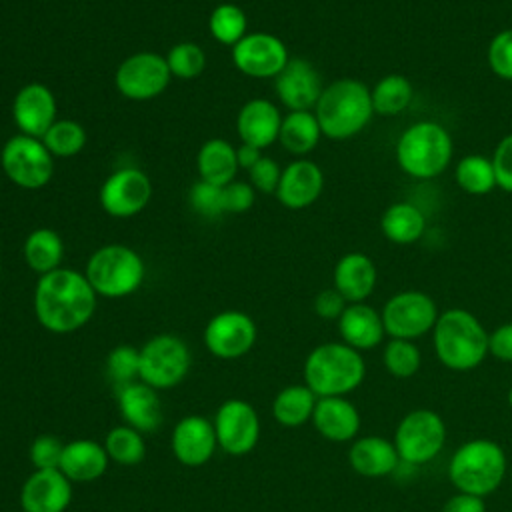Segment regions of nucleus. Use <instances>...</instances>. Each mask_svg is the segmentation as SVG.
I'll return each instance as SVG.
<instances>
[{
	"label": "nucleus",
	"mask_w": 512,
	"mask_h": 512,
	"mask_svg": "<svg viewBox=\"0 0 512 512\" xmlns=\"http://www.w3.org/2000/svg\"><path fill=\"white\" fill-rule=\"evenodd\" d=\"M214 430L218 446L226 454L244 456L258 444L260 418L248 402L232 398L222 402L216 410Z\"/></svg>",
	"instance_id": "nucleus-15"
},
{
	"label": "nucleus",
	"mask_w": 512,
	"mask_h": 512,
	"mask_svg": "<svg viewBox=\"0 0 512 512\" xmlns=\"http://www.w3.org/2000/svg\"><path fill=\"white\" fill-rule=\"evenodd\" d=\"M170 68V74L182 80H190L202 74L206 66L204 50L194 42H178L164 56Z\"/></svg>",
	"instance_id": "nucleus-41"
},
{
	"label": "nucleus",
	"mask_w": 512,
	"mask_h": 512,
	"mask_svg": "<svg viewBox=\"0 0 512 512\" xmlns=\"http://www.w3.org/2000/svg\"><path fill=\"white\" fill-rule=\"evenodd\" d=\"M400 170L416 180H432L446 172L452 162L454 142L448 128L436 120H418L404 128L396 140Z\"/></svg>",
	"instance_id": "nucleus-4"
},
{
	"label": "nucleus",
	"mask_w": 512,
	"mask_h": 512,
	"mask_svg": "<svg viewBox=\"0 0 512 512\" xmlns=\"http://www.w3.org/2000/svg\"><path fill=\"white\" fill-rule=\"evenodd\" d=\"M334 288L348 304L364 302L376 288L378 270L374 260L364 252H346L334 266Z\"/></svg>",
	"instance_id": "nucleus-23"
},
{
	"label": "nucleus",
	"mask_w": 512,
	"mask_h": 512,
	"mask_svg": "<svg viewBox=\"0 0 512 512\" xmlns=\"http://www.w3.org/2000/svg\"><path fill=\"white\" fill-rule=\"evenodd\" d=\"M380 314L386 336L416 340L432 332L440 312L430 294L422 290H402L384 302Z\"/></svg>",
	"instance_id": "nucleus-11"
},
{
	"label": "nucleus",
	"mask_w": 512,
	"mask_h": 512,
	"mask_svg": "<svg viewBox=\"0 0 512 512\" xmlns=\"http://www.w3.org/2000/svg\"><path fill=\"white\" fill-rule=\"evenodd\" d=\"M352 470L366 478H382L396 470L400 456L392 440L382 436H362L352 442L348 450Z\"/></svg>",
	"instance_id": "nucleus-27"
},
{
	"label": "nucleus",
	"mask_w": 512,
	"mask_h": 512,
	"mask_svg": "<svg viewBox=\"0 0 512 512\" xmlns=\"http://www.w3.org/2000/svg\"><path fill=\"white\" fill-rule=\"evenodd\" d=\"M0 166L12 184L24 190H38L54 174V156L40 138L16 134L2 146Z\"/></svg>",
	"instance_id": "nucleus-9"
},
{
	"label": "nucleus",
	"mask_w": 512,
	"mask_h": 512,
	"mask_svg": "<svg viewBox=\"0 0 512 512\" xmlns=\"http://www.w3.org/2000/svg\"><path fill=\"white\" fill-rule=\"evenodd\" d=\"M338 332L342 336V342L358 352L376 348L386 336L382 314L366 302L346 306V310L338 318Z\"/></svg>",
	"instance_id": "nucleus-25"
},
{
	"label": "nucleus",
	"mask_w": 512,
	"mask_h": 512,
	"mask_svg": "<svg viewBox=\"0 0 512 512\" xmlns=\"http://www.w3.org/2000/svg\"><path fill=\"white\" fill-rule=\"evenodd\" d=\"M508 404H510V408H512V386H510V390H508Z\"/></svg>",
	"instance_id": "nucleus-52"
},
{
	"label": "nucleus",
	"mask_w": 512,
	"mask_h": 512,
	"mask_svg": "<svg viewBox=\"0 0 512 512\" xmlns=\"http://www.w3.org/2000/svg\"><path fill=\"white\" fill-rule=\"evenodd\" d=\"M454 180L460 190L472 196H484L496 188L492 160L482 154H466L454 168Z\"/></svg>",
	"instance_id": "nucleus-35"
},
{
	"label": "nucleus",
	"mask_w": 512,
	"mask_h": 512,
	"mask_svg": "<svg viewBox=\"0 0 512 512\" xmlns=\"http://www.w3.org/2000/svg\"><path fill=\"white\" fill-rule=\"evenodd\" d=\"M72 502V482L60 468L34 470L22 486L24 512H64Z\"/></svg>",
	"instance_id": "nucleus-20"
},
{
	"label": "nucleus",
	"mask_w": 512,
	"mask_h": 512,
	"mask_svg": "<svg viewBox=\"0 0 512 512\" xmlns=\"http://www.w3.org/2000/svg\"><path fill=\"white\" fill-rule=\"evenodd\" d=\"M372 108L380 116H398L410 108L414 100V84L404 74L392 72L382 76L372 88Z\"/></svg>",
	"instance_id": "nucleus-33"
},
{
	"label": "nucleus",
	"mask_w": 512,
	"mask_h": 512,
	"mask_svg": "<svg viewBox=\"0 0 512 512\" xmlns=\"http://www.w3.org/2000/svg\"><path fill=\"white\" fill-rule=\"evenodd\" d=\"M22 254L30 270L42 276L60 268V262L64 258V244L56 230L36 228L26 236Z\"/></svg>",
	"instance_id": "nucleus-32"
},
{
	"label": "nucleus",
	"mask_w": 512,
	"mask_h": 512,
	"mask_svg": "<svg viewBox=\"0 0 512 512\" xmlns=\"http://www.w3.org/2000/svg\"><path fill=\"white\" fill-rule=\"evenodd\" d=\"M288 60L286 44L270 32H248L232 46L234 66L250 78H276Z\"/></svg>",
	"instance_id": "nucleus-14"
},
{
	"label": "nucleus",
	"mask_w": 512,
	"mask_h": 512,
	"mask_svg": "<svg viewBox=\"0 0 512 512\" xmlns=\"http://www.w3.org/2000/svg\"><path fill=\"white\" fill-rule=\"evenodd\" d=\"M56 96L42 82L24 84L12 102V118L20 134L42 138L56 118Z\"/></svg>",
	"instance_id": "nucleus-18"
},
{
	"label": "nucleus",
	"mask_w": 512,
	"mask_h": 512,
	"mask_svg": "<svg viewBox=\"0 0 512 512\" xmlns=\"http://www.w3.org/2000/svg\"><path fill=\"white\" fill-rule=\"evenodd\" d=\"M218 446L214 422L204 416L190 414L178 420L172 430V452L184 466L196 468L206 464Z\"/></svg>",
	"instance_id": "nucleus-21"
},
{
	"label": "nucleus",
	"mask_w": 512,
	"mask_h": 512,
	"mask_svg": "<svg viewBox=\"0 0 512 512\" xmlns=\"http://www.w3.org/2000/svg\"><path fill=\"white\" fill-rule=\"evenodd\" d=\"M280 166L274 158H268V156H262L250 170H248V176H250V186L260 190V192H266V194H272L276 192L278 188V182H280Z\"/></svg>",
	"instance_id": "nucleus-46"
},
{
	"label": "nucleus",
	"mask_w": 512,
	"mask_h": 512,
	"mask_svg": "<svg viewBox=\"0 0 512 512\" xmlns=\"http://www.w3.org/2000/svg\"><path fill=\"white\" fill-rule=\"evenodd\" d=\"M262 150L250 144H240V148H236V158H238V166L250 170L260 158H262Z\"/></svg>",
	"instance_id": "nucleus-51"
},
{
	"label": "nucleus",
	"mask_w": 512,
	"mask_h": 512,
	"mask_svg": "<svg viewBox=\"0 0 512 512\" xmlns=\"http://www.w3.org/2000/svg\"><path fill=\"white\" fill-rule=\"evenodd\" d=\"M190 350L174 334H158L140 348V380L154 390L174 388L190 370Z\"/></svg>",
	"instance_id": "nucleus-10"
},
{
	"label": "nucleus",
	"mask_w": 512,
	"mask_h": 512,
	"mask_svg": "<svg viewBox=\"0 0 512 512\" xmlns=\"http://www.w3.org/2000/svg\"><path fill=\"white\" fill-rule=\"evenodd\" d=\"M486 60L496 78L512 80V28L500 30L490 38Z\"/></svg>",
	"instance_id": "nucleus-43"
},
{
	"label": "nucleus",
	"mask_w": 512,
	"mask_h": 512,
	"mask_svg": "<svg viewBox=\"0 0 512 512\" xmlns=\"http://www.w3.org/2000/svg\"><path fill=\"white\" fill-rule=\"evenodd\" d=\"M314 114L322 136L330 140H350L358 136L374 116L370 88L356 78H338L324 86Z\"/></svg>",
	"instance_id": "nucleus-2"
},
{
	"label": "nucleus",
	"mask_w": 512,
	"mask_h": 512,
	"mask_svg": "<svg viewBox=\"0 0 512 512\" xmlns=\"http://www.w3.org/2000/svg\"><path fill=\"white\" fill-rule=\"evenodd\" d=\"M108 454L96 440L80 438L64 444L60 470L70 482L98 480L108 468Z\"/></svg>",
	"instance_id": "nucleus-28"
},
{
	"label": "nucleus",
	"mask_w": 512,
	"mask_h": 512,
	"mask_svg": "<svg viewBox=\"0 0 512 512\" xmlns=\"http://www.w3.org/2000/svg\"><path fill=\"white\" fill-rule=\"evenodd\" d=\"M0 276H2V266H0Z\"/></svg>",
	"instance_id": "nucleus-53"
},
{
	"label": "nucleus",
	"mask_w": 512,
	"mask_h": 512,
	"mask_svg": "<svg viewBox=\"0 0 512 512\" xmlns=\"http://www.w3.org/2000/svg\"><path fill=\"white\" fill-rule=\"evenodd\" d=\"M442 512H486V504L480 496L458 492L444 502Z\"/></svg>",
	"instance_id": "nucleus-50"
},
{
	"label": "nucleus",
	"mask_w": 512,
	"mask_h": 512,
	"mask_svg": "<svg viewBox=\"0 0 512 512\" xmlns=\"http://www.w3.org/2000/svg\"><path fill=\"white\" fill-rule=\"evenodd\" d=\"M64 444L50 434H42L34 438L30 446V462L34 470H48V468H60Z\"/></svg>",
	"instance_id": "nucleus-44"
},
{
	"label": "nucleus",
	"mask_w": 512,
	"mask_h": 512,
	"mask_svg": "<svg viewBox=\"0 0 512 512\" xmlns=\"http://www.w3.org/2000/svg\"><path fill=\"white\" fill-rule=\"evenodd\" d=\"M104 448H106L108 458L122 466H136L146 456V444H144L142 434L128 424L114 426L106 434Z\"/></svg>",
	"instance_id": "nucleus-37"
},
{
	"label": "nucleus",
	"mask_w": 512,
	"mask_h": 512,
	"mask_svg": "<svg viewBox=\"0 0 512 512\" xmlns=\"http://www.w3.org/2000/svg\"><path fill=\"white\" fill-rule=\"evenodd\" d=\"M40 140L54 158H70L86 146L88 136L82 124L70 118H62L56 120Z\"/></svg>",
	"instance_id": "nucleus-38"
},
{
	"label": "nucleus",
	"mask_w": 512,
	"mask_h": 512,
	"mask_svg": "<svg viewBox=\"0 0 512 512\" xmlns=\"http://www.w3.org/2000/svg\"><path fill=\"white\" fill-rule=\"evenodd\" d=\"M490 160L496 174V188L512 194V132L498 140Z\"/></svg>",
	"instance_id": "nucleus-45"
},
{
	"label": "nucleus",
	"mask_w": 512,
	"mask_h": 512,
	"mask_svg": "<svg viewBox=\"0 0 512 512\" xmlns=\"http://www.w3.org/2000/svg\"><path fill=\"white\" fill-rule=\"evenodd\" d=\"M488 354L502 362H512V322H504L488 332Z\"/></svg>",
	"instance_id": "nucleus-49"
},
{
	"label": "nucleus",
	"mask_w": 512,
	"mask_h": 512,
	"mask_svg": "<svg viewBox=\"0 0 512 512\" xmlns=\"http://www.w3.org/2000/svg\"><path fill=\"white\" fill-rule=\"evenodd\" d=\"M118 408L124 422L138 432H154L162 424V404L158 392L142 380L120 388Z\"/></svg>",
	"instance_id": "nucleus-26"
},
{
	"label": "nucleus",
	"mask_w": 512,
	"mask_h": 512,
	"mask_svg": "<svg viewBox=\"0 0 512 512\" xmlns=\"http://www.w3.org/2000/svg\"><path fill=\"white\" fill-rule=\"evenodd\" d=\"M366 376V364L358 350L344 342H324L304 360V384L318 396H346Z\"/></svg>",
	"instance_id": "nucleus-5"
},
{
	"label": "nucleus",
	"mask_w": 512,
	"mask_h": 512,
	"mask_svg": "<svg viewBox=\"0 0 512 512\" xmlns=\"http://www.w3.org/2000/svg\"><path fill=\"white\" fill-rule=\"evenodd\" d=\"M278 100L292 110H314L324 84L316 66L306 58H290L274 78Z\"/></svg>",
	"instance_id": "nucleus-17"
},
{
	"label": "nucleus",
	"mask_w": 512,
	"mask_h": 512,
	"mask_svg": "<svg viewBox=\"0 0 512 512\" xmlns=\"http://www.w3.org/2000/svg\"><path fill=\"white\" fill-rule=\"evenodd\" d=\"M318 396L306 384H292L282 388L272 402V416L288 428L302 426L312 420Z\"/></svg>",
	"instance_id": "nucleus-34"
},
{
	"label": "nucleus",
	"mask_w": 512,
	"mask_h": 512,
	"mask_svg": "<svg viewBox=\"0 0 512 512\" xmlns=\"http://www.w3.org/2000/svg\"><path fill=\"white\" fill-rule=\"evenodd\" d=\"M322 190H324L322 168L308 158H296L286 168H282L280 182L274 194L282 206L290 210H302L312 206L320 198Z\"/></svg>",
	"instance_id": "nucleus-19"
},
{
	"label": "nucleus",
	"mask_w": 512,
	"mask_h": 512,
	"mask_svg": "<svg viewBox=\"0 0 512 512\" xmlns=\"http://www.w3.org/2000/svg\"><path fill=\"white\" fill-rule=\"evenodd\" d=\"M188 202L192 206V210L204 218H218L222 216L224 210V194H222V186L198 180L192 184L190 192H188Z\"/></svg>",
	"instance_id": "nucleus-42"
},
{
	"label": "nucleus",
	"mask_w": 512,
	"mask_h": 512,
	"mask_svg": "<svg viewBox=\"0 0 512 512\" xmlns=\"http://www.w3.org/2000/svg\"><path fill=\"white\" fill-rule=\"evenodd\" d=\"M96 296L82 272L60 266L36 282L34 314L48 332L68 334L92 318Z\"/></svg>",
	"instance_id": "nucleus-1"
},
{
	"label": "nucleus",
	"mask_w": 512,
	"mask_h": 512,
	"mask_svg": "<svg viewBox=\"0 0 512 512\" xmlns=\"http://www.w3.org/2000/svg\"><path fill=\"white\" fill-rule=\"evenodd\" d=\"M144 272V260L134 248L106 244L90 254L84 276L98 296L124 298L140 288Z\"/></svg>",
	"instance_id": "nucleus-7"
},
{
	"label": "nucleus",
	"mask_w": 512,
	"mask_h": 512,
	"mask_svg": "<svg viewBox=\"0 0 512 512\" xmlns=\"http://www.w3.org/2000/svg\"><path fill=\"white\" fill-rule=\"evenodd\" d=\"M282 118L284 116L280 114L276 104L264 98H252L238 112L236 132L242 144L264 150L278 140Z\"/></svg>",
	"instance_id": "nucleus-22"
},
{
	"label": "nucleus",
	"mask_w": 512,
	"mask_h": 512,
	"mask_svg": "<svg viewBox=\"0 0 512 512\" xmlns=\"http://www.w3.org/2000/svg\"><path fill=\"white\" fill-rule=\"evenodd\" d=\"M256 342L254 320L240 310H224L212 316L204 328L208 352L222 360H234L250 352Z\"/></svg>",
	"instance_id": "nucleus-16"
},
{
	"label": "nucleus",
	"mask_w": 512,
	"mask_h": 512,
	"mask_svg": "<svg viewBox=\"0 0 512 512\" xmlns=\"http://www.w3.org/2000/svg\"><path fill=\"white\" fill-rule=\"evenodd\" d=\"M152 198V182L140 168H118L100 186V206L114 218L142 212Z\"/></svg>",
	"instance_id": "nucleus-13"
},
{
	"label": "nucleus",
	"mask_w": 512,
	"mask_h": 512,
	"mask_svg": "<svg viewBox=\"0 0 512 512\" xmlns=\"http://www.w3.org/2000/svg\"><path fill=\"white\" fill-rule=\"evenodd\" d=\"M432 342L438 360L454 372L474 370L488 356V332L464 308H448L438 314L432 328Z\"/></svg>",
	"instance_id": "nucleus-3"
},
{
	"label": "nucleus",
	"mask_w": 512,
	"mask_h": 512,
	"mask_svg": "<svg viewBox=\"0 0 512 512\" xmlns=\"http://www.w3.org/2000/svg\"><path fill=\"white\" fill-rule=\"evenodd\" d=\"M392 442L402 462L426 464L434 460L446 444V422L434 410H412L398 422Z\"/></svg>",
	"instance_id": "nucleus-8"
},
{
	"label": "nucleus",
	"mask_w": 512,
	"mask_h": 512,
	"mask_svg": "<svg viewBox=\"0 0 512 512\" xmlns=\"http://www.w3.org/2000/svg\"><path fill=\"white\" fill-rule=\"evenodd\" d=\"M224 194V210L226 212H246L254 204V188L248 182L242 180H232L230 184L222 186Z\"/></svg>",
	"instance_id": "nucleus-47"
},
{
	"label": "nucleus",
	"mask_w": 512,
	"mask_h": 512,
	"mask_svg": "<svg viewBox=\"0 0 512 512\" xmlns=\"http://www.w3.org/2000/svg\"><path fill=\"white\" fill-rule=\"evenodd\" d=\"M312 424L330 442H348L360 430V414L344 396H324L316 400Z\"/></svg>",
	"instance_id": "nucleus-24"
},
{
	"label": "nucleus",
	"mask_w": 512,
	"mask_h": 512,
	"mask_svg": "<svg viewBox=\"0 0 512 512\" xmlns=\"http://www.w3.org/2000/svg\"><path fill=\"white\" fill-rule=\"evenodd\" d=\"M320 138L322 130L314 110H292L282 118L278 142L290 154L304 158L318 146Z\"/></svg>",
	"instance_id": "nucleus-31"
},
{
	"label": "nucleus",
	"mask_w": 512,
	"mask_h": 512,
	"mask_svg": "<svg viewBox=\"0 0 512 512\" xmlns=\"http://www.w3.org/2000/svg\"><path fill=\"white\" fill-rule=\"evenodd\" d=\"M382 362L388 374H392L394 378H410L420 370L422 354H420V348L414 344V340L390 338L384 344Z\"/></svg>",
	"instance_id": "nucleus-39"
},
{
	"label": "nucleus",
	"mask_w": 512,
	"mask_h": 512,
	"mask_svg": "<svg viewBox=\"0 0 512 512\" xmlns=\"http://www.w3.org/2000/svg\"><path fill=\"white\" fill-rule=\"evenodd\" d=\"M346 306V298L334 286L320 290L314 298V312L324 320H338Z\"/></svg>",
	"instance_id": "nucleus-48"
},
{
	"label": "nucleus",
	"mask_w": 512,
	"mask_h": 512,
	"mask_svg": "<svg viewBox=\"0 0 512 512\" xmlns=\"http://www.w3.org/2000/svg\"><path fill=\"white\" fill-rule=\"evenodd\" d=\"M208 30L216 42L224 46H234L248 34V18L240 6L224 2L210 12Z\"/></svg>",
	"instance_id": "nucleus-36"
},
{
	"label": "nucleus",
	"mask_w": 512,
	"mask_h": 512,
	"mask_svg": "<svg viewBox=\"0 0 512 512\" xmlns=\"http://www.w3.org/2000/svg\"><path fill=\"white\" fill-rule=\"evenodd\" d=\"M382 236L398 246H408L418 242L426 232L424 212L406 200L392 202L380 216Z\"/></svg>",
	"instance_id": "nucleus-29"
},
{
	"label": "nucleus",
	"mask_w": 512,
	"mask_h": 512,
	"mask_svg": "<svg viewBox=\"0 0 512 512\" xmlns=\"http://www.w3.org/2000/svg\"><path fill=\"white\" fill-rule=\"evenodd\" d=\"M106 374L116 386V392L140 380V350L130 344L112 348L106 356Z\"/></svg>",
	"instance_id": "nucleus-40"
},
{
	"label": "nucleus",
	"mask_w": 512,
	"mask_h": 512,
	"mask_svg": "<svg viewBox=\"0 0 512 512\" xmlns=\"http://www.w3.org/2000/svg\"><path fill=\"white\" fill-rule=\"evenodd\" d=\"M196 168H198L200 180L216 186H226L234 180L240 168L236 158V148L224 138H210L198 150Z\"/></svg>",
	"instance_id": "nucleus-30"
},
{
	"label": "nucleus",
	"mask_w": 512,
	"mask_h": 512,
	"mask_svg": "<svg viewBox=\"0 0 512 512\" xmlns=\"http://www.w3.org/2000/svg\"><path fill=\"white\" fill-rule=\"evenodd\" d=\"M508 460L504 448L488 438H474L460 444L448 464V478L454 488L472 496L492 494L504 480Z\"/></svg>",
	"instance_id": "nucleus-6"
},
{
	"label": "nucleus",
	"mask_w": 512,
	"mask_h": 512,
	"mask_svg": "<svg viewBox=\"0 0 512 512\" xmlns=\"http://www.w3.org/2000/svg\"><path fill=\"white\" fill-rule=\"evenodd\" d=\"M172 74L166 58L158 52H136L120 62L114 84L124 98L152 100L168 88Z\"/></svg>",
	"instance_id": "nucleus-12"
}]
</instances>
